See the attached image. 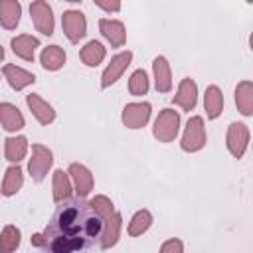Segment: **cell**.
I'll return each instance as SVG.
<instances>
[{"instance_id": "cell-1", "label": "cell", "mask_w": 253, "mask_h": 253, "mask_svg": "<svg viewBox=\"0 0 253 253\" xmlns=\"http://www.w3.org/2000/svg\"><path fill=\"white\" fill-rule=\"evenodd\" d=\"M103 221L85 198L57 202L51 221L32 235V245L45 253H79L101 239Z\"/></svg>"}, {"instance_id": "cell-2", "label": "cell", "mask_w": 253, "mask_h": 253, "mask_svg": "<svg viewBox=\"0 0 253 253\" xmlns=\"http://www.w3.org/2000/svg\"><path fill=\"white\" fill-rule=\"evenodd\" d=\"M180 130V113L174 109H162L154 121L152 134L160 142H172Z\"/></svg>"}, {"instance_id": "cell-3", "label": "cell", "mask_w": 253, "mask_h": 253, "mask_svg": "<svg viewBox=\"0 0 253 253\" xmlns=\"http://www.w3.org/2000/svg\"><path fill=\"white\" fill-rule=\"evenodd\" d=\"M206 126L202 117H190L180 140V146L184 152H198L206 146Z\"/></svg>"}, {"instance_id": "cell-4", "label": "cell", "mask_w": 253, "mask_h": 253, "mask_svg": "<svg viewBox=\"0 0 253 253\" xmlns=\"http://www.w3.org/2000/svg\"><path fill=\"white\" fill-rule=\"evenodd\" d=\"M51 164H53L51 150L47 146H43V144H32V158L28 162V172H30L32 180L34 182H42L47 176Z\"/></svg>"}, {"instance_id": "cell-5", "label": "cell", "mask_w": 253, "mask_h": 253, "mask_svg": "<svg viewBox=\"0 0 253 253\" xmlns=\"http://www.w3.org/2000/svg\"><path fill=\"white\" fill-rule=\"evenodd\" d=\"M61 28H63V34L67 36V40L71 43H77L87 34L85 14L79 12V10H67V12H63V16H61Z\"/></svg>"}, {"instance_id": "cell-6", "label": "cell", "mask_w": 253, "mask_h": 253, "mask_svg": "<svg viewBox=\"0 0 253 253\" xmlns=\"http://www.w3.org/2000/svg\"><path fill=\"white\" fill-rule=\"evenodd\" d=\"M67 176H69V180L73 182L71 186H73V190H75L77 198H85V196L93 190L95 180H93L91 170H89L85 164L71 162V164H69V170H67Z\"/></svg>"}, {"instance_id": "cell-7", "label": "cell", "mask_w": 253, "mask_h": 253, "mask_svg": "<svg viewBox=\"0 0 253 253\" xmlns=\"http://www.w3.org/2000/svg\"><path fill=\"white\" fill-rule=\"evenodd\" d=\"M130 59H132V51H128V49L117 53V55L111 59V63L105 67L103 75H101V87L107 89V87H111L113 83H117V81L121 79V75L126 71V67L130 65Z\"/></svg>"}, {"instance_id": "cell-8", "label": "cell", "mask_w": 253, "mask_h": 253, "mask_svg": "<svg viewBox=\"0 0 253 253\" xmlns=\"http://www.w3.org/2000/svg\"><path fill=\"white\" fill-rule=\"evenodd\" d=\"M247 142H249V128H247V125L231 123L229 128H227V136H225V144H227V150L231 152V156L233 158H241L245 154Z\"/></svg>"}, {"instance_id": "cell-9", "label": "cell", "mask_w": 253, "mask_h": 253, "mask_svg": "<svg viewBox=\"0 0 253 253\" xmlns=\"http://www.w3.org/2000/svg\"><path fill=\"white\" fill-rule=\"evenodd\" d=\"M30 14H32V22L40 34H43V36L53 34V12H51V6L47 2H43V0L32 2Z\"/></svg>"}, {"instance_id": "cell-10", "label": "cell", "mask_w": 253, "mask_h": 253, "mask_svg": "<svg viewBox=\"0 0 253 253\" xmlns=\"http://www.w3.org/2000/svg\"><path fill=\"white\" fill-rule=\"evenodd\" d=\"M121 119L126 128H142L150 119V103H128L123 109Z\"/></svg>"}, {"instance_id": "cell-11", "label": "cell", "mask_w": 253, "mask_h": 253, "mask_svg": "<svg viewBox=\"0 0 253 253\" xmlns=\"http://www.w3.org/2000/svg\"><path fill=\"white\" fill-rule=\"evenodd\" d=\"M172 101H174V105H178V107H182L184 111L190 113L196 107V101H198V85H196V81L190 79V77L182 79Z\"/></svg>"}, {"instance_id": "cell-12", "label": "cell", "mask_w": 253, "mask_h": 253, "mask_svg": "<svg viewBox=\"0 0 253 253\" xmlns=\"http://www.w3.org/2000/svg\"><path fill=\"white\" fill-rule=\"evenodd\" d=\"M99 30L103 34V38L113 45V47H121L126 42V32H125V24L119 20H109V18H101L99 20Z\"/></svg>"}, {"instance_id": "cell-13", "label": "cell", "mask_w": 253, "mask_h": 253, "mask_svg": "<svg viewBox=\"0 0 253 253\" xmlns=\"http://www.w3.org/2000/svg\"><path fill=\"white\" fill-rule=\"evenodd\" d=\"M26 103H28L32 115L38 119L40 125H49V123L55 121V111H53V107H51L45 99H42L38 93L26 95Z\"/></svg>"}, {"instance_id": "cell-14", "label": "cell", "mask_w": 253, "mask_h": 253, "mask_svg": "<svg viewBox=\"0 0 253 253\" xmlns=\"http://www.w3.org/2000/svg\"><path fill=\"white\" fill-rule=\"evenodd\" d=\"M2 73H4V77L8 79V85H10L12 89H16V91H22L24 87L36 83V75H34V73H30V71H26V69L14 65V63H6V65L2 67Z\"/></svg>"}, {"instance_id": "cell-15", "label": "cell", "mask_w": 253, "mask_h": 253, "mask_svg": "<svg viewBox=\"0 0 253 253\" xmlns=\"http://www.w3.org/2000/svg\"><path fill=\"white\" fill-rule=\"evenodd\" d=\"M152 71H154V85L156 91L160 93H168L172 89V71H170V63L166 57L158 55L152 61Z\"/></svg>"}, {"instance_id": "cell-16", "label": "cell", "mask_w": 253, "mask_h": 253, "mask_svg": "<svg viewBox=\"0 0 253 253\" xmlns=\"http://www.w3.org/2000/svg\"><path fill=\"white\" fill-rule=\"evenodd\" d=\"M10 45H12V51L18 57H22L24 61H34V51H36V47H40V40L34 38V36L22 34V36L12 38Z\"/></svg>"}, {"instance_id": "cell-17", "label": "cell", "mask_w": 253, "mask_h": 253, "mask_svg": "<svg viewBox=\"0 0 253 253\" xmlns=\"http://www.w3.org/2000/svg\"><path fill=\"white\" fill-rule=\"evenodd\" d=\"M0 123L8 132H16L24 128V117L20 109L12 103H0Z\"/></svg>"}, {"instance_id": "cell-18", "label": "cell", "mask_w": 253, "mask_h": 253, "mask_svg": "<svg viewBox=\"0 0 253 253\" xmlns=\"http://www.w3.org/2000/svg\"><path fill=\"white\" fill-rule=\"evenodd\" d=\"M121 227H123V217L117 211L109 221L103 223V233H101V239H99L103 249H111L113 245H117V241L121 237Z\"/></svg>"}, {"instance_id": "cell-19", "label": "cell", "mask_w": 253, "mask_h": 253, "mask_svg": "<svg viewBox=\"0 0 253 253\" xmlns=\"http://www.w3.org/2000/svg\"><path fill=\"white\" fill-rule=\"evenodd\" d=\"M22 4L18 0H0V24L6 30H14L20 24Z\"/></svg>"}, {"instance_id": "cell-20", "label": "cell", "mask_w": 253, "mask_h": 253, "mask_svg": "<svg viewBox=\"0 0 253 253\" xmlns=\"http://www.w3.org/2000/svg\"><path fill=\"white\" fill-rule=\"evenodd\" d=\"M65 59H67V55H65L63 47H59V45H47L42 49V55H40V63L47 71L61 69L65 65Z\"/></svg>"}, {"instance_id": "cell-21", "label": "cell", "mask_w": 253, "mask_h": 253, "mask_svg": "<svg viewBox=\"0 0 253 253\" xmlns=\"http://www.w3.org/2000/svg\"><path fill=\"white\" fill-rule=\"evenodd\" d=\"M235 103L241 115L251 117L253 115V83L251 81H241L235 87Z\"/></svg>"}, {"instance_id": "cell-22", "label": "cell", "mask_w": 253, "mask_h": 253, "mask_svg": "<svg viewBox=\"0 0 253 253\" xmlns=\"http://www.w3.org/2000/svg\"><path fill=\"white\" fill-rule=\"evenodd\" d=\"M204 109H206V115L208 119H217L223 111V95H221V89L215 87V85H210L206 89V95H204Z\"/></svg>"}, {"instance_id": "cell-23", "label": "cell", "mask_w": 253, "mask_h": 253, "mask_svg": "<svg viewBox=\"0 0 253 253\" xmlns=\"http://www.w3.org/2000/svg\"><path fill=\"white\" fill-rule=\"evenodd\" d=\"M26 152H28V138L26 136H8L4 140V154H6V160L18 164L20 160L26 158Z\"/></svg>"}, {"instance_id": "cell-24", "label": "cell", "mask_w": 253, "mask_h": 253, "mask_svg": "<svg viewBox=\"0 0 253 253\" xmlns=\"http://www.w3.org/2000/svg\"><path fill=\"white\" fill-rule=\"evenodd\" d=\"M105 53H107V51H105L103 43L97 42V40H91V42L85 43V47H81L79 57H81V61H83L87 67H97V65L105 59Z\"/></svg>"}, {"instance_id": "cell-25", "label": "cell", "mask_w": 253, "mask_h": 253, "mask_svg": "<svg viewBox=\"0 0 253 253\" xmlns=\"http://www.w3.org/2000/svg\"><path fill=\"white\" fill-rule=\"evenodd\" d=\"M22 184H24V174H22V168L18 166V164H14V166H10L8 170H6V174H4V182H2V188H0V192L4 194V196H14L20 188H22Z\"/></svg>"}, {"instance_id": "cell-26", "label": "cell", "mask_w": 253, "mask_h": 253, "mask_svg": "<svg viewBox=\"0 0 253 253\" xmlns=\"http://www.w3.org/2000/svg\"><path fill=\"white\" fill-rule=\"evenodd\" d=\"M51 188H53V200L55 202H63L67 198H71V180L67 176V172L63 170H55L53 172V180H51Z\"/></svg>"}, {"instance_id": "cell-27", "label": "cell", "mask_w": 253, "mask_h": 253, "mask_svg": "<svg viewBox=\"0 0 253 253\" xmlns=\"http://www.w3.org/2000/svg\"><path fill=\"white\" fill-rule=\"evenodd\" d=\"M150 225H152V213L148 210H138L132 215V219L128 221V235H132V237L142 235Z\"/></svg>"}, {"instance_id": "cell-28", "label": "cell", "mask_w": 253, "mask_h": 253, "mask_svg": "<svg viewBox=\"0 0 253 253\" xmlns=\"http://www.w3.org/2000/svg\"><path fill=\"white\" fill-rule=\"evenodd\" d=\"M20 245V229L14 225H6L0 233V253H14Z\"/></svg>"}, {"instance_id": "cell-29", "label": "cell", "mask_w": 253, "mask_h": 253, "mask_svg": "<svg viewBox=\"0 0 253 253\" xmlns=\"http://www.w3.org/2000/svg\"><path fill=\"white\" fill-rule=\"evenodd\" d=\"M89 206L93 208V211L101 217V221L105 223V221H109L117 211H115V206H113V202L107 198V196H95V198H91L89 200Z\"/></svg>"}, {"instance_id": "cell-30", "label": "cell", "mask_w": 253, "mask_h": 253, "mask_svg": "<svg viewBox=\"0 0 253 253\" xmlns=\"http://www.w3.org/2000/svg\"><path fill=\"white\" fill-rule=\"evenodd\" d=\"M128 91L134 97L146 95V91H148V75H146L144 69H136L130 75V79H128Z\"/></svg>"}, {"instance_id": "cell-31", "label": "cell", "mask_w": 253, "mask_h": 253, "mask_svg": "<svg viewBox=\"0 0 253 253\" xmlns=\"http://www.w3.org/2000/svg\"><path fill=\"white\" fill-rule=\"evenodd\" d=\"M160 253H184V245H182L180 239L174 237V239H168V241L162 243Z\"/></svg>"}, {"instance_id": "cell-32", "label": "cell", "mask_w": 253, "mask_h": 253, "mask_svg": "<svg viewBox=\"0 0 253 253\" xmlns=\"http://www.w3.org/2000/svg\"><path fill=\"white\" fill-rule=\"evenodd\" d=\"M97 6L103 8V10H107V12H119V10H121V4H119V2H111V4H107V2H97Z\"/></svg>"}, {"instance_id": "cell-33", "label": "cell", "mask_w": 253, "mask_h": 253, "mask_svg": "<svg viewBox=\"0 0 253 253\" xmlns=\"http://www.w3.org/2000/svg\"><path fill=\"white\" fill-rule=\"evenodd\" d=\"M2 59H4V47L0 45V61H2Z\"/></svg>"}]
</instances>
